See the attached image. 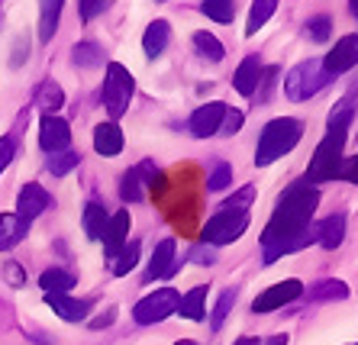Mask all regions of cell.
<instances>
[{"label":"cell","instance_id":"6da1fadb","mask_svg":"<svg viewBox=\"0 0 358 345\" xmlns=\"http://www.w3.org/2000/svg\"><path fill=\"white\" fill-rule=\"evenodd\" d=\"M317 207H320V194L307 184V181L291 184L281 194L275 213L268 219L265 233H262V249H271V245H281V242H287V239L300 236V233L310 226Z\"/></svg>","mask_w":358,"mask_h":345},{"label":"cell","instance_id":"7a4b0ae2","mask_svg":"<svg viewBox=\"0 0 358 345\" xmlns=\"http://www.w3.org/2000/svg\"><path fill=\"white\" fill-rule=\"evenodd\" d=\"M300 135H303V123H300V119H294V117L271 119V123L262 129V135H259L255 165H259V168H265V165L278 161L281 155H287V152L300 142Z\"/></svg>","mask_w":358,"mask_h":345},{"label":"cell","instance_id":"3957f363","mask_svg":"<svg viewBox=\"0 0 358 345\" xmlns=\"http://www.w3.org/2000/svg\"><path fill=\"white\" fill-rule=\"evenodd\" d=\"M342 149H345V129H329L326 139L317 145L313 159L307 168V184L310 181H336L342 165Z\"/></svg>","mask_w":358,"mask_h":345},{"label":"cell","instance_id":"277c9868","mask_svg":"<svg viewBox=\"0 0 358 345\" xmlns=\"http://www.w3.org/2000/svg\"><path fill=\"white\" fill-rule=\"evenodd\" d=\"M329 81H333V78L326 75L323 61L310 59V61H300L297 68L287 71V78H284V94H287L291 101H310V97L323 91Z\"/></svg>","mask_w":358,"mask_h":345},{"label":"cell","instance_id":"5b68a950","mask_svg":"<svg viewBox=\"0 0 358 345\" xmlns=\"http://www.w3.org/2000/svg\"><path fill=\"white\" fill-rule=\"evenodd\" d=\"M133 91H136V85H133V75L126 71L120 61H110L107 65V78H103V107H107V113L113 119H120L129 110V101H133Z\"/></svg>","mask_w":358,"mask_h":345},{"label":"cell","instance_id":"8992f818","mask_svg":"<svg viewBox=\"0 0 358 345\" xmlns=\"http://www.w3.org/2000/svg\"><path fill=\"white\" fill-rule=\"evenodd\" d=\"M178 303H181V294H178L175 287H159L155 294L142 297V300L136 303L133 320L139 323V326H155V323L168 320L171 313H178Z\"/></svg>","mask_w":358,"mask_h":345},{"label":"cell","instance_id":"52a82bcc","mask_svg":"<svg viewBox=\"0 0 358 345\" xmlns=\"http://www.w3.org/2000/svg\"><path fill=\"white\" fill-rule=\"evenodd\" d=\"M249 229V213H233V210H217L203 226V242L207 245H229Z\"/></svg>","mask_w":358,"mask_h":345},{"label":"cell","instance_id":"ba28073f","mask_svg":"<svg viewBox=\"0 0 358 345\" xmlns=\"http://www.w3.org/2000/svg\"><path fill=\"white\" fill-rule=\"evenodd\" d=\"M303 294V284H300L297 278H287V281H278V284H271L268 291H262L259 297H255V303H252V310L255 313H271V310H281V307H287V303H294L297 297Z\"/></svg>","mask_w":358,"mask_h":345},{"label":"cell","instance_id":"9c48e42d","mask_svg":"<svg viewBox=\"0 0 358 345\" xmlns=\"http://www.w3.org/2000/svg\"><path fill=\"white\" fill-rule=\"evenodd\" d=\"M178 268H181V258H178L175 239H162V242L155 245L149 271H145V284H149V281H159V278H175Z\"/></svg>","mask_w":358,"mask_h":345},{"label":"cell","instance_id":"30bf717a","mask_svg":"<svg viewBox=\"0 0 358 345\" xmlns=\"http://www.w3.org/2000/svg\"><path fill=\"white\" fill-rule=\"evenodd\" d=\"M52 207V194L42 184H23L17 194V216L23 223H33L39 213H45Z\"/></svg>","mask_w":358,"mask_h":345},{"label":"cell","instance_id":"8fae6325","mask_svg":"<svg viewBox=\"0 0 358 345\" xmlns=\"http://www.w3.org/2000/svg\"><path fill=\"white\" fill-rule=\"evenodd\" d=\"M352 65H358V33L342 36L339 43H336V49L323 59V68H326V75H329V78L342 75V71H349Z\"/></svg>","mask_w":358,"mask_h":345},{"label":"cell","instance_id":"7c38bea8","mask_svg":"<svg viewBox=\"0 0 358 345\" xmlns=\"http://www.w3.org/2000/svg\"><path fill=\"white\" fill-rule=\"evenodd\" d=\"M223 117H226V103H223V101L203 103V107L194 110V117H191V133L197 135V139L217 135L220 126H223Z\"/></svg>","mask_w":358,"mask_h":345},{"label":"cell","instance_id":"4fadbf2b","mask_svg":"<svg viewBox=\"0 0 358 345\" xmlns=\"http://www.w3.org/2000/svg\"><path fill=\"white\" fill-rule=\"evenodd\" d=\"M155 177H159L155 165H152V161H142L139 168H133V171H126L123 175V181H120V197H123L126 203L142 200V184L155 187Z\"/></svg>","mask_w":358,"mask_h":345},{"label":"cell","instance_id":"5bb4252c","mask_svg":"<svg viewBox=\"0 0 358 345\" xmlns=\"http://www.w3.org/2000/svg\"><path fill=\"white\" fill-rule=\"evenodd\" d=\"M68 142H71V129H68L65 119L59 117H42L39 123V145L49 155H55V152H68Z\"/></svg>","mask_w":358,"mask_h":345},{"label":"cell","instance_id":"9a60e30c","mask_svg":"<svg viewBox=\"0 0 358 345\" xmlns=\"http://www.w3.org/2000/svg\"><path fill=\"white\" fill-rule=\"evenodd\" d=\"M103 252L113 258V255L123 249L126 242H129V210H120L113 213V216L107 219V229H103Z\"/></svg>","mask_w":358,"mask_h":345},{"label":"cell","instance_id":"2e32d148","mask_svg":"<svg viewBox=\"0 0 358 345\" xmlns=\"http://www.w3.org/2000/svg\"><path fill=\"white\" fill-rule=\"evenodd\" d=\"M94 149H97V155H103V159H117L120 152H123V129L110 119V123H100L97 129H94Z\"/></svg>","mask_w":358,"mask_h":345},{"label":"cell","instance_id":"e0dca14e","mask_svg":"<svg viewBox=\"0 0 358 345\" xmlns=\"http://www.w3.org/2000/svg\"><path fill=\"white\" fill-rule=\"evenodd\" d=\"M262 61L255 59V55H249V59H242V65L236 68L233 75V87L242 94V97H252V94L259 91V81H262Z\"/></svg>","mask_w":358,"mask_h":345},{"label":"cell","instance_id":"ac0fdd59","mask_svg":"<svg viewBox=\"0 0 358 345\" xmlns=\"http://www.w3.org/2000/svg\"><path fill=\"white\" fill-rule=\"evenodd\" d=\"M45 303H49L65 323L87 320V307H91L87 300H75V297H68V294H45Z\"/></svg>","mask_w":358,"mask_h":345},{"label":"cell","instance_id":"d6986e66","mask_svg":"<svg viewBox=\"0 0 358 345\" xmlns=\"http://www.w3.org/2000/svg\"><path fill=\"white\" fill-rule=\"evenodd\" d=\"M29 233V223L17 216V213H0V252H7L13 245H20Z\"/></svg>","mask_w":358,"mask_h":345},{"label":"cell","instance_id":"ffe728a7","mask_svg":"<svg viewBox=\"0 0 358 345\" xmlns=\"http://www.w3.org/2000/svg\"><path fill=\"white\" fill-rule=\"evenodd\" d=\"M33 103L45 113V117H55V110L65 107V91H62V85H55V81H42L39 87H36V97Z\"/></svg>","mask_w":358,"mask_h":345},{"label":"cell","instance_id":"44dd1931","mask_svg":"<svg viewBox=\"0 0 358 345\" xmlns=\"http://www.w3.org/2000/svg\"><path fill=\"white\" fill-rule=\"evenodd\" d=\"M168 43H171V26H168L165 20L149 23V29H145V36H142V49H145V55H149V59H159L162 52L168 49Z\"/></svg>","mask_w":358,"mask_h":345},{"label":"cell","instance_id":"7402d4cb","mask_svg":"<svg viewBox=\"0 0 358 345\" xmlns=\"http://www.w3.org/2000/svg\"><path fill=\"white\" fill-rule=\"evenodd\" d=\"M65 0H39V39L42 43H52V36L59 29V17Z\"/></svg>","mask_w":358,"mask_h":345},{"label":"cell","instance_id":"603a6c76","mask_svg":"<svg viewBox=\"0 0 358 345\" xmlns=\"http://www.w3.org/2000/svg\"><path fill=\"white\" fill-rule=\"evenodd\" d=\"M342 239H345V213H333V216H326L320 223V245L323 249H339Z\"/></svg>","mask_w":358,"mask_h":345},{"label":"cell","instance_id":"cb8c5ba5","mask_svg":"<svg viewBox=\"0 0 358 345\" xmlns=\"http://www.w3.org/2000/svg\"><path fill=\"white\" fill-rule=\"evenodd\" d=\"M207 287H194V291H187V294L181 297V303H178V313H181L184 320H194L200 323L203 316H207Z\"/></svg>","mask_w":358,"mask_h":345},{"label":"cell","instance_id":"d4e9b609","mask_svg":"<svg viewBox=\"0 0 358 345\" xmlns=\"http://www.w3.org/2000/svg\"><path fill=\"white\" fill-rule=\"evenodd\" d=\"M75 284H78L75 274H71V271H62V268L42 271V278H39V287L45 294H68Z\"/></svg>","mask_w":358,"mask_h":345},{"label":"cell","instance_id":"484cf974","mask_svg":"<svg viewBox=\"0 0 358 345\" xmlns=\"http://www.w3.org/2000/svg\"><path fill=\"white\" fill-rule=\"evenodd\" d=\"M107 210H103V203L91 200L87 207H84V233L91 239H100L103 236V229H107Z\"/></svg>","mask_w":358,"mask_h":345},{"label":"cell","instance_id":"4316f807","mask_svg":"<svg viewBox=\"0 0 358 345\" xmlns=\"http://www.w3.org/2000/svg\"><path fill=\"white\" fill-rule=\"evenodd\" d=\"M136 265H139V242H126L123 249L113 255V261H110V271H113L117 278H126V274H129Z\"/></svg>","mask_w":358,"mask_h":345},{"label":"cell","instance_id":"83f0119b","mask_svg":"<svg viewBox=\"0 0 358 345\" xmlns=\"http://www.w3.org/2000/svg\"><path fill=\"white\" fill-rule=\"evenodd\" d=\"M194 49H197L200 59H207V61H223V55H226L223 43L213 33H203V29L194 33Z\"/></svg>","mask_w":358,"mask_h":345},{"label":"cell","instance_id":"f1b7e54d","mask_svg":"<svg viewBox=\"0 0 358 345\" xmlns=\"http://www.w3.org/2000/svg\"><path fill=\"white\" fill-rule=\"evenodd\" d=\"M278 0H252V10H249V26H245V33L255 36L262 29V26L271 20V13H275Z\"/></svg>","mask_w":358,"mask_h":345},{"label":"cell","instance_id":"f546056e","mask_svg":"<svg viewBox=\"0 0 358 345\" xmlns=\"http://www.w3.org/2000/svg\"><path fill=\"white\" fill-rule=\"evenodd\" d=\"M71 65L97 68V65H103V52H100L97 43H78L75 49H71Z\"/></svg>","mask_w":358,"mask_h":345},{"label":"cell","instance_id":"4dcf8cb0","mask_svg":"<svg viewBox=\"0 0 358 345\" xmlns=\"http://www.w3.org/2000/svg\"><path fill=\"white\" fill-rule=\"evenodd\" d=\"M236 300H239V291H236V287H229V291H223V294H220L217 307H213V316H210V326H213V332H220V329H223V320L229 316V313H233Z\"/></svg>","mask_w":358,"mask_h":345},{"label":"cell","instance_id":"1f68e13d","mask_svg":"<svg viewBox=\"0 0 358 345\" xmlns=\"http://www.w3.org/2000/svg\"><path fill=\"white\" fill-rule=\"evenodd\" d=\"M200 10H203L210 20H217V23H233L236 0H203V3H200Z\"/></svg>","mask_w":358,"mask_h":345},{"label":"cell","instance_id":"d6a6232c","mask_svg":"<svg viewBox=\"0 0 358 345\" xmlns=\"http://www.w3.org/2000/svg\"><path fill=\"white\" fill-rule=\"evenodd\" d=\"M352 113H355V103H352V94H349V97H342V101L333 107L329 119H326V129H349Z\"/></svg>","mask_w":358,"mask_h":345},{"label":"cell","instance_id":"836d02e7","mask_svg":"<svg viewBox=\"0 0 358 345\" xmlns=\"http://www.w3.org/2000/svg\"><path fill=\"white\" fill-rule=\"evenodd\" d=\"M78 165H81V155H78V152H55V155H49V161H45V168L55 177H65L68 171L78 168Z\"/></svg>","mask_w":358,"mask_h":345},{"label":"cell","instance_id":"e575fe53","mask_svg":"<svg viewBox=\"0 0 358 345\" xmlns=\"http://www.w3.org/2000/svg\"><path fill=\"white\" fill-rule=\"evenodd\" d=\"M310 297H313V300H345V297H349V287L342 284V281H320L317 287H313V291H310Z\"/></svg>","mask_w":358,"mask_h":345},{"label":"cell","instance_id":"d590c367","mask_svg":"<svg viewBox=\"0 0 358 345\" xmlns=\"http://www.w3.org/2000/svg\"><path fill=\"white\" fill-rule=\"evenodd\" d=\"M252 200H255V187H242V191H236L229 200L220 203V210H233V213H249Z\"/></svg>","mask_w":358,"mask_h":345},{"label":"cell","instance_id":"8d00e7d4","mask_svg":"<svg viewBox=\"0 0 358 345\" xmlns=\"http://www.w3.org/2000/svg\"><path fill=\"white\" fill-rule=\"evenodd\" d=\"M229 184H233V168L226 161H220L217 168H213V175L207 177V191H226Z\"/></svg>","mask_w":358,"mask_h":345},{"label":"cell","instance_id":"74e56055","mask_svg":"<svg viewBox=\"0 0 358 345\" xmlns=\"http://www.w3.org/2000/svg\"><path fill=\"white\" fill-rule=\"evenodd\" d=\"M329 26H333V20H329V17H313L307 23V36L313 39V43H326V39H329V33H333Z\"/></svg>","mask_w":358,"mask_h":345},{"label":"cell","instance_id":"f35d334b","mask_svg":"<svg viewBox=\"0 0 358 345\" xmlns=\"http://www.w3.org/2000/svg\"><path fill=\"white\" fill-rule=\"evenodd\" d=\"M13 155H17V139H13V135H3V139H0V175L10 168Z\"/></svg>","mask_w":358,"mask_h":345},{"label":"cell","instance_id":"ab89813d","mask_svg":"<svg viewBox=\"0 0 358 345\" xmlns=\"http://www.w3.org/2000/svg\"><path fill=\"white\" fill-rule=\"evenodd\" d=\"M107 7H110V0H81V20L91 23V20H97Z\"/></svg>","mask_w":358,"mask_h":345},{"label":"cell","instance_id":"60d3db41","mask_svg":"<svg viewBox=\"0 0 358 345\" xmlns=\"http://www.w3.org/2000/svg\"><path fill=\"white\" fill-rule=\"evenodd\" d=\"M242 123H245L242 110H226V117H223V126H220V133H223V135H236V133L242 129Z\"/></svg>","mask_w":358,"mask_h":345},{"label":"cell","instance_id":"b9f144b4","mask_svg":"<svg viewBox=\"0 0 358 345\" xmlns=\"http://www.w3.org/2000/svg\"><path fill=\"white\" fill-rule=\"evenodd\" d=\"M191 261H197V265H213L217 261V252H213V245H194L191 249Z\"/></svg>","mask_w":358,"mask_h":345},{"label":"cell","instance_id":"7bdbcfd3","mask_svg":"<svg viewBox=\"0 0 358 345\" xmlns=\"http://www.w3.org/2000/svg\"><path fill=\"white\" fill-rule=\"evenodd\" d=\"M339 177L342 181H349V184H358V155H352V159H345L339 165Z\"/></svg>","mask_w":358,"mask_h":345},{"label":"cell","instance_id":"ee69618b","mask_svg":"<svg viewBox=\"0 0 358 345\" xmlns=\"http://www.w3.org/2000/svg\"><path fill=\"white\" fill-rule=\"evenodd\" d=\"M7 278H10V284H13V287H23V284H26L23 268H20L17 261H10V265H7Z\"/></svg>","mask_w":358,"mask_h":345},{"label":"cell","instance_id":"f6af8a7d","mask_svg":"<svg viewBox=\"0 0 358 345\" xmlns=\"http://www.w3.org/2000/svg\"><path fill=\"white\" fill-rule=\"evenodd\" d=\"M113 320H117V310H107L103 316H94V320H91V329H103V326H110Z\"/></svg>","mask_w":358,"mask_h":345},{"label":"cell","instance_id":"bcb514c9","mask_svg":"<svg viewBox=\"0 0 358 345\" xmlns=\"http://www.w3.org/2000/svg\"><path fill=\"white\" fill-rule=\"evenodd\" d=\"M233 345H259V339H252V336H242V339H236Z\"/></svg>","mask_w":358,"mask_h":345},{"label":"cell","instance_id":"7dc6e473","mask_svg":"<svg viewBox=\"0 0 358 345\" xmlns=\"http://www.w3.org/2000/svg\"><path fill=\"white\" fill-rule=\"evenodd\" d=\"M265 345H287V336H271Z\"/></svg>","mask_w":358,"mask_h":345},{"label":"cell","instance_id":"c3c4849f","mask_svg":"<svg viewBox=\"0 0 358 345\" xmlns=\"http://www.w3.org/2000/svg\"><path fill=\"white\" fill-rule=\"evenodd\" d=\"M349 10H352V17L358 20V0H349Z\"/></svg>","mask_w":358,"mask_h":345},{"label":"cell","instance_id":"681fc988","mask_svg":"<svg viewBox=\"0 0 358 345\" xmlns=\"http://www.w3.org/2000/svg\"><path fill=\"white\" fill-rule=\"evenodd\" d=\"M175 345H197V342H191V339H181V342H175Z\"/></svg>","mask_w":358,"mask_h":345},{"label":"cell","instance_id":"f907efd6","mask_svg":"<svg viewBox=\"0 0 358 345\" xmlns=\"http://www.w3.org/2000/svg\"><path fill=\"white\" fill-rule=\"evenodd\" d=\"M159 3H165V0H159Z\"/></svg>","mask_w":358,"mask_h":345},{"label":"cell","instance_id":"816d5d0a","mask_svg":"<svg viewBox=\"0 0 358 345\" xmlns=\"http://www.w3.org/2000/svg\"><path fill=\"white\" fill-rule=\"evenodd\" d=\"M352 345H358V342H352Z\"/></svg>","mask_w":358,"mask_h":345}]
</instances>
